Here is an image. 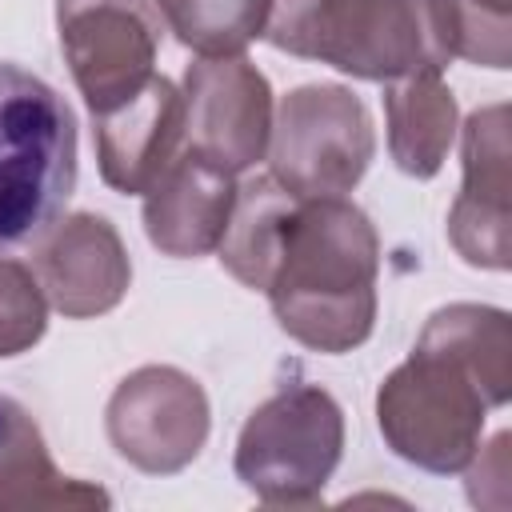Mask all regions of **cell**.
I'll list each match as a JSON object with an SVG mask.
<instances>
[{
    "instance_id": "obj_13",
    "label": "cell",
    "mask_w": 512,
    "mask_h": 512,
    "mask_svg": "<svg viewBox=\"0 0 512 512\" xmlns=\"http://www.w3.org/2000/svg\"><path fill=\"white\" fill-rule=\"evenodd\" d=\"M232 204L236 176L184 148L144 192V232L164 256H208L224 240Z\"/></svg>"
},
{
    "instance_id": "obj_19",
    "label": "cell",
    "mask_w": 512,
    "mask_h": 512,
    "mask_svg": "<svg viewBox=\"0 0 512 512\" xmlns=\"http://www.w3.org/2000/svg\"><path fill=\"white\" fill-rule=\"evenodd\" d=\"M468 4H476L484 12H496V16H508L512 12V0H468Z\"/></svg>"
},
{
    "instance_id": "obj_18",
    "label": "cell",
    "mask_w": 512,
    "mask_h": 512,
    "mask_svg": "<svg viewBox=\"0 0 512 512\" xmlns=\"http://www.w3.org/2000/svg\"><path fill=\"white\" fill-rule=\"evenodd\" d=\"M48 328V300L36 272L0 256V360L28 352Z\"/></svg>"
},
{
    "instance_id": "obj_10",
    "label": "cell",
    "mask_w": 512,
    "mask_h": 512,
    "mask_svg": "<svg viewBox=\"0 0 512 512\" xmlns=\"http://www.w3.org/2000/svg\"><path fill=\"white\" fill-rule=\"evenodd\" d=\"M464 184L448 212V240L472 268L504 272L512 260V172H508V104L476 108L460 136Z\"/></svg>"
},
{
    "instance_id": "obj_6",
    "label": "cell",
    "mask_w": 512,
    "mask_h": 512,
    "mask_svg": "<svg viewBox=\"0 0 512 512\" xmlns=\"http://www.w3.org/2000/svg\"><path fill=\"white\" fill-rule=\"evenodd\" d=\"M268 176L296 196H344L376 156V132L364 100L340 84L292 88L268 136Z\"/></svg>"
},
{
    "instance_id": "obj_9",
    "label": "cell",
    "mask_w": 512,
    "mask_h": 512,
    "mask_svg": "<svg viewBox=\"0 0 512 512\" xmlns=\"http://www.w3.org/2000/svg\"><path fill=\"white\" fill-rule=\"evenodd\" d=\"M184 148L240 176L268 152L272 84L240 56H200L184 72Z\"/></svg>"
},
{
    "instance_id": "obj_2",
    "label": "cell",
    "mask_w": 512,
    "mask_h": 512,
    "mask_svg": "<svg viewBox=\"0 0 512 512\" xmlns=\"http://www.w3.org/2000/svg\"><path fill=\"white\" fill-rule=\"evenodd\" d=\"M264 40L356 80L440 72L460 48V0H272Z\"/></svg>"
},
{
    "instance_id": "obj_5",
    "label": "cell",
    "mask_w": 512,
    "mask_h": 512,
    "mask_svg": "<svg viewBox=\"0 0 512 512\" xmlns=\"http://www.w3.org/2000/svg\"><path fill=\"white\" fill-rule=\"evenodd\" d=\"M488 400L480 384L444 352L416 344L376 392V424L384 444L424 472H464L480 448Z\"/></svg>"
},
{
    "instance_id": "obj_4",
    "label": "cell",
    "mask_w": 512,
    "mask_h": 512,
    "mask_svg": "<svg viewBox=\"0 0 512 512\" xmlns=\"http://www.w3.org/2000/svg\"><path fill=\"white\" fill-rule=\"evenodd\" d=\"M344 456V412L320 384H288L240 428L236 480L272 508H308Z\"/></svg>"
},
{
    "instance_id": "obj_11",
    "label": "cell",
    "mask_w": 512,
    "mask_h": 512,
    "mask_svg": "<svg viewBox=\"0 0 512 512\" xmlns=\"http://www.w3.org/2000/svg\"><path fill=\"white\" fill-rule=\"evenodd\" d=\"M32 264L44 300L68 320H92L112 312L132 284V260L124 252V240L96 212L60 216L36 240Z\"/></svg>"
},
{
    "instance_id": "obj_3",
    "label": "cell",
    "mask_w": 512,
    "mask_h": 512,
    "mask_svg": "<svg viewBox=\"0 0 512 512\" xmlns=\"http://www.w3.org/2000/svg\"><path fill=\"white\" fill-rule=\"evenodd\" d=\"M76 188V116L20 64L0 60V252L36 244Z\"/></svg>"
},
{
    "instance_id": "obj_17",
    "label": "cell",
    "mask_w": 512,
    "mask_h": 512,
    "mask_svg": "<svg viewBox=\"0 0 512 512\" xmlns=\"http://www.w3.org/2000/svg\"><path fill=\"white\" fill-rule=\"evenodd\" d=\"M164 24L196 56H240L264 36L272 0H156Z\"/></svg>"
},
{
    "instance_id": "obj_1",
    "label": "cell",
    "mask_w": 512,
    "mask_h": 512,
    "mask_svg": "<svg viewBox=\"0 0 512 512\" xmlns=\"http://www.w3.org/2000/svg\"><path fill=\"white\" fill-rule=\"evenodd\" d=\"M380 236L344 196H292L264 296L276 324L312 352H352L376 324Z\"/></svg>"
},
{
    "instance_id": "obj_14",
    "label": "cell",
    "mask_w": 512,
    "mask_h": 512,
    "mask_svg": "<svg viewBox=\"0 0 512 512\" xmlns=\"http://www.w3.org/2000/svg\"><path fill=\"white\" fill-rule=\"evenodd\" d=\"M0 508H108V492L64 476L24 404L0 396Z\"/></svg>"
},
{
    "instance_id": "obj_8",
    "label": "cell",
    "mask_w": 512,
    "mask_h": 512,
    "mask_svg": "<svg viewBox=\"0 0 512 512\" xmlns=\"http://www.w3.org/2000/svg\"><path fill=\"white\" fill-rule=\"evenodd\" d=\"M104 428L120 460L148 476H172L200 456L212 408L200 380L188 372L172 364H144L108 396Z\"/></svg>"
},
{
    "instance_id": "obj_12",
    "label": "cell",
    "mask_w": 512,
    "mask_h": 512,
    "mask_svg": "<svg viewBox=\"0 0 512 512\" xmlns=\"http://www.w3.org/2000/svg\"><path fill=\"white\" fill-rule=\"evenodd\" d=\"M92 120L100 176L124 196H144L184 152V96L168 76H152L136 96Z\"/></svg>"
},
{
    "instance_id": "obj_16",
    "label": "cell",
    "mask_w": 512,
    "mask_h": 512,
    "mask_svg": "<svg viewBox=\"0 0 512 512\" xmlns=\"http://www.w3.org/2000/svg\"><path fill=\"white\" fill-rule=\"evenodd\" d=\"M424 348L452 356L484 392L492 408L512 396V320L492 304H448L436 308L420 332Z\"/></svg>"
},
{
    "instance_id": "obj_7",
    "label": "cell",
    "mask_w": 512,
    "mask_h": 512,
    "mask_svg": "<svg viewBox=\"0 0 512 512\" xmlns=\"http://www.w3.org/2000/svg\"><path fill=\"white\" fill-rule=\"evenodd\" d=\"M56 36L84 104L100 116L156 76L164 16L152 0H56Z\"/></svg>"
},
{
    "instance_id": "obj_15",
    "label": "cell",
    "mask_w": 512,
    "mask_h": 512,
    "mask_svg": "<svg viewBox=\"0 0 512 512\" xmlns=\"http://www.w3.org/2000/svg\"><path fill=\"white\" fill-rule=\"evenodd\" d=\"M388 152L400 172L428 180L440 172L456 140V96L440 72H416L392 80L384 92Z\"/></svg>"
}]
</instances>
